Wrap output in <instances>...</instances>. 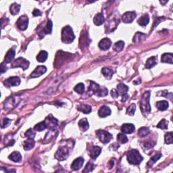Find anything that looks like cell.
<instances>
[{
  "mask_svg": "<svg viewBox=\"0 0 173 173\" xmlns=\"http://www.w3.org/2000/svg\"><path fill=\"white\" fill-rule=\"evenodd\" d=\"M150 92H145L142 95L140 103V110L144 116H148L151 112V107L150 104Z\"/></svg>",
  "mask_w": 173,
  "mask_h": 173,
  "instance_id": "obj_1",
  "label": "cell"
},
{
  "mask_svg": "<svg viewBox=\"0 0 173 173\" xmlns=\"http://www.w3.org/2000/svg\"><path fill=\"white\" fill-rule=\"evenodd\" d=\"M127 160L131 164L138 165L143 161V157L137 150H132L128 152Z\"/></svg>",
  "mask_w": 173,
  "mask_h": 173,
  "instance_id": "obj_2",
  "label": "cell"
},
{
  "mask_svg": "<svg viewBox=\"0 0 173 173\" xmlns=\"http://www.w3.org/2000/svg\"><path fill=\"white\" fill-rule=\"evenodd\" d=\"M74 33L70 27L66 26L63 28L62 31V41L63 43L68 44V43H72L74 41Z\"/></svg>",
  "mask_w": 173,
  "mask_h": 173,
  "instance_id": "obj_3",
  "label": "cell"
},
{
  "mask_svg": "<svg viewBox=\"0 0 173 173\" xmlns=\"http://www.w3.org/2000/svg\"><path fill=\"white\" fill-rule=\"evenodd\" d=\"M89 91L93 92L95 95H96L98 97H104L106 96L108 94V90L106 88H100L99 84H97L93 81L90 82Z\"/></svg>",
  "mask_w": 173,
  "mask_h": 173,
  "instance_id": "obj_4",
  "label": "cell"
},
{
  "mask_svg": "<svg viewBox=\"0 0 173 173\" xmlns=\"http://www.w3.org/2000/svg\"><path fill=\"white\" fill-rule=\"evenodd\" d=\"M96 134L99 141L103 143H108L112 139V135L108 131L103 130H98L96 131Z\"/></svg>",
  "mask_w": 173,
  "mask_h": 173,
  "instance_id": "obj_5",
  "label": "cell"
},
{
  "mask_svg": "<svg viewBox=\"0 0 173 173\" xmlns=\"http://www.w3.org/2000/svg\"><path fill=\"white\" fill-rule=\"evenodd\" d=\"M68 148L66 146H61L58 149V151L56 152L55 158L60 161L64 160L65 159H66L68 156Z\"/></svg>",
  "mask_w": 173,
  "mask_h": 173,
  "instance_id": "obj_6",
  "label": "cell"
},
{
  "mask_svg": "<svg viewBox=\"0 0 173 173\" xmlns=\"http://www.w3.org/2000/svg\"><path fill=\"white\" fill-rule=\"evenodd\" d=\"M29 62L28 60L24 59L22 58H18L16 60H15L14 62L12 63V67L16 68V67H20L23 69L24 70H25L26 69H27L29 68Z\"/></svg>",
  "mask_w": 173,
  "mask_h": 173,
  "instance_id": "obj_7",
  "label": "cell"
},
{
  "mask_svg": "<svg viewBox=\"0 0 173 173\" xmlns=\"http://www.w3.org/2000/svg\"><path fill=\"white\" fill-rule=\"evenodd\" d=\"M118 89V93L119 94V95H121L123 99H122V101L125 102L127 101L128 99V95H127V91L129 90V87L127 85H125V84L120 83L117 86Z\"/></svg>",
  "mask_w": 173,
  "mask_h": 173,
  "instance_id": "obj_8",
  "label": "cell"
},
{
  "mask_svg": "<svg viewBox=\"0 0 173 173\" xmlns=\"http://www.w3.org/2000/svg\"><path fill=\"white\" fill-rule=\"evenodd\" d=\"M28 24H29V18L25 15L20 16L16 22L17 27L21 31H24L27 29Z\"/></svg>",
  "mask_w": 173,
  "mask_h": 173,
  "instance_id": "obj_9",
  "label": "cell"
},
{
  "mask_svg": "<svg viewBox=\"0 0 173 173\" xmlns=\"http://www.w3.org/2000/svg\"><path fill=\"white\" fill-rule=\"evenodd\" d=\"M20 83V79L18 76H12L5 80L4 84L7 86H18Z\"/></svg>",
  "mask_w": 173,
  "mask_h": 173,
  "instance_id": "obj_10",
  "label": "cell"
},
{
  "mask_svg": "<svg viewBox=\"0 0 173 173\" xmlns=\"http://www.w3.org/2000/svg\"><path fill=\"white\" fill-rule=\"evenodd\" d=\"M47 71V68L44 66H37L36 68L35 69V70L31 73V78H36V77H39L41 76V75L45 74Z\"/></svg>",
  "mask_w": 173,
  "mask_h": 173,
  "instance_id": "obj_11",
  "label": "cell"
},
{
  "mask_svg": "<svg viewBox=\"0 0 173 173\" xmlns=\"http://www.w3.org/2000/svg\"><path fill=\"white\" fill-rule=\"evenodd\" d=\"M136 13L135 12H127L123 14L122 20L125 23H131L136 18Z\"/></svg>",
  "mask_w": 173,
  "mask_h": 173,
  "instance_id": "obj_12",
  "label": "cell"
},
{
  "mask_svg": "<svg viewBox=\"0 0 173 173\" xmlns=\"http://www.w3.org/2000/svg\"><path fill=\"white\" fill-rule=\"evenodd\" d=\"M112 45V41L110 39L104 38L99 41V48L102 50H107L111 47Z\"/></svg>",
  "mask_w": 173,
  "mask_h": 173,
  "instance_id": "obj_13",
  "label": "cell"
},
{
  "mask_svg": "<svg viewBox=\"0 0 173 173\" xmlns=\"http://www.w3.org/2000/svg\"><path fill=\"white\" fill-rule=\"evenodd\" d=\"M44 122L47 126V128H50V129L54 128L56 126H57V124H58L57 119L55 118H54L52 115L49 116Z\"/></svg>",
  "mask_w": 173,
  "mask_h": 173,
  "instance_id": "obj_14",
  "label": "cell"
},
{
  "mask_svg": "<svg viewBox=\"0 0 173 173\" xmlns=\"http://www.w3.org/2000/svg\"><path fill=\"white\" fill-rule=\"evenodd\" d=\"M83 163L84 159L81 157L78 158H76L73 162L72 165H71V168H72L73 170H78L82 166Z\"/></svg>",
  "mask_w": 173,
  "mask_h": 173,
  "instance_id": "obj_15",
  "label": "cell"
},
{
  "mask_svg": "<svg viewBox=\"0 0 173 173\" xmlns=\"http://www.w3.org/2000/svg\"><path fill=\"white\" fill-rule=\"evenodd\" d=\"M135 129V127L133 124H125L121 127L122 132L125 134H131L134 132Z\"/></svg>",
  "mask_w": 173,
  "mask_h": 173,
  "instance_id": "obj_16",
  "label": "cell"
},
{
  "mask_svg": "<svg viewBox=\"0 0 173 173\" xmlns=\"http://www.w3.org/2000/svg\"><path fill=\"white\" fill-rule=\"evenodd\" d=\"M111 114V110L110 109L106 106H103L101 107L98 111V114L99 116L101 118H105L107 116L110 115Z\"/></svg>",
  "mask_w": 173,
  "mask_h": 173,
  "instance_id": "obj_17",
  "label": "cell"
},
{
  "mask_svg": "<svg viewBox=\"0 0 173 173\" xmlns=\"http://www.w3.org/2000/svg\"><path fill=\"white\" fill-rule=\"evenodd\" d=\"M101 148L98 146H93L91 148V149L90 150L89 155L92 158L95 159L97 156H99V155L101 153Z\"/></svg>",
  "mask_w": 173,
  "mask_h": 173,
  "instance_id": "obj_18",
  "label": "cell"
},
{
  "mask_svg": "<svg viewBox=\"0 0 173 173\" xmlns=\"http://www.w3.org/2000/svg\"><path fill=\"white\" fill-rule=\"evenodd\" d=\"M104 17L101 13H99L95 15V16L93 18V22L96 26H100L104 22Z\"/></svg>",
  "mask_w": 173,
  "mask_h": 173,
  "instance_id": "obj_19",
  "label": "cell"
},
{
  "mask_svg": "<svg viewBox=\"0 0 173 173\" xmlns=\"http://www.w3.org/2000/svg\"><path fill=\"white\" fill-rule=\"evenodd\" d=\"M150 22V17L148 16V14H144L143 16H142L141 18H139V20H137V22L139 25L142 26V27H146V25H148V24Z\"/></svg>",
  "mask_w": 173,
  "mask_h": 173,
  "instance_id": "obj_20",
  "label": "cell"
},
{
  "mask_svg": "<svg viewBox=\"0 0 173 173\" xmlns=\"http://www.w3.org/2000/svg\"><path fill=\"white\" fill-rule=\"evenodd\" d=\"M9 159L13 162H19L22 160L21 154L18 152H14L13 153L11 154V155H10Z\"/></svg>",
  "mask_w": 173,
  "mask_h": 173,
  "instance_id": "obj_21",
  "label": "cell"
},
{
  "mask_svg": "<svg viewBox=\"0 0 173 173\" xmlns=\"http://www.w3.org/2000/svg\"><path fill=\"white\" fill-rule=\"evenodd\" d=\"M157 64V58L156 56H152V57L150 58L149 59L147 60L146 64V68L150 69L151 68L154 67V66Z\"/></svg>",
  "mask_w": 173,
  "mask_h": 173,
  "instance_id": "obj_22",
  "label": "cell"
},
{
  "mask_svg": "<svg viewBox=\"0 0 173 173\" xmlns=\"http://www.w3.org/2000/svg\"><path fill=\"white\" fill-rule=\"evenodd\" d=\"M15 54H16V52H15L14 50H12V49H10L8 52H7L6 55H5V62L6 63H10L11 62V61L14 59Z\"/></svg>",
  "mask_w": 173,
  "mask_h": 173,
  "instance_id": "obj_23",
  "label": "cell"
},
{
  "mask_svg": "<svg viewBox=\"0 0 173 173\" xmlns=\"http://www.w3.org/2000/svg\"><path fill=\"white\" fill-rule=\"evenodd\" d=\"M173 60V56L172 54H164L162 56V62L169 63L172 64Z\"/></svg>",
  "mask_w": 173,
  "mask_h": 173,
  "instance_id": "obj_24",
  "label": "cell"
},
{
  "mask_svg": "<svg viewBox=\"0 0 173 173\" xmlns=\"http://www.w3.org/2000/svg\"><path fill=\"white\" fill-rule=\"evenodd\" d=\"M35 141L33 140V139H29L24 142V149L27 150V151L31 150L35 146Z\"/></svg>",
  "mask_w": 173,
  "mask_h": 173,
  "instance_id": "obj_25",
  "label": "cell"
},
{
  "mask_svg": "<svg viewBox=\"0 0 173 173\" xmlns=\"http://www.w3.org/2000/svg\"><path fill=\"white\" fill-rule=\"evenodd\" d=\"M48 52H46V51H41L37 56V60L39 62H44L48 58Z\"/></svg>",
  "mask_w": 173,
  "mask_h": 173,
  "instance_id": "obj_26",
  "label": "cell"
},
{
  "mask_svg": "<svg viewBox=\"0 0 173 173\" xmlns=\"http://www.w3.org/2000/svg\"><path fill=\"white\" fill-rule=\"evenodd\" d=\"M78 126H79L80 129L82 130V131H85L89 129V123H88L87 120L86 118H82L78 122Z\"/></svg>",
  "mask_w": 173,
  "mask_h": 173,
  "instance_id": "obj_27",
  "label": "cell"
},
{
  "mask_svg": "<svg viewBox=\"0 0 173 173\" xmlns=\"http://www.w3.org/2000/svg\"><path fill=\"white\" fill-rule=\"evenodd\" d=\"M156 106H157V108H158V110H161V111H164V110H166V109L168 108L169 105H168V101H160L157 102Z\"/></svg>",
  "mask_w": 173,
  "mask_h": 173,
  "instance_id": "obj_28",
  "label": "cell"
},
{
  "mask_svg": "<svg viewBox=\"0 0 173 173\" xmlns=\"http://www.w3.org/2000/svg\"><path fill=\"white\" fill-rule=\"evenodd\" d=\"M101 72H102V74H103V76L106 77V78H108V79H110V78L112 77V75L114 74L113 70H112L111 69L106 67L103 68L102 70H101Z\"/></svg>",
  "mask_w": 173,
  "mask_h": 173,
  "instance_id": "obj_29",
  "label": "cell"
},
{
  "mask_svg": "<svg viewBox=\"0 0 173 173\" xmlns=\"http://www.w3.org/2000/svg\"><path fill=\"white\" fill-rule=\"evenodd\" d=\"M78 110L84 114H89L91 112V108L89 105L81 104L78 107Z\"/></svg>",
  "mask_w": 173,
  "mask_h": 173,
  "instance_id": "obj_30",
  "label": "cell"
},
{
  "mask_svg": "<svg viewBox=\"0 0 173 173\" xmlns=\"http://www.w3.org/2000/svg\"><path fill=\"white\" fill-rule=\"evenodd\" d=\"M20 9V5L16 3H14L10 6V13L12 15H16L19 13Z\"/></svg>",
  "mask_w": 173,
  "mask_h": 173,
  "instance_id": "obj_31",
  "label": "cell"
},
{
  "mask_svg": "<svg viewBox=\"0 0 173 173\" xmlns=\"http://www.w3.org/2000/svg\"><path fill=\"white\" fill-rule=\"evenodd\" d=\"M161 156H162V154L160 152H156L155 155H154L153 157H152V158L150 159V160L148 162V166H152V165H153L156 162L157 160H158L160 158Z\"/></svg>",
  "mask_w": 173,
  "mask_h": 173,
  "instance_id": "obj_32",
  "label": "cell"
},
{
  "mask_svg": "<svg viewBox=\"0 0 173 173\" xmlns=\"http://www.w3.org/2000/svg\"><path fill=\"white\" fill-rule=\"evenodd\" d=\"M150 133V129L148 127H142L138 131V135L140 137H146Z\"/></svg>",
  "mask_w": 173,
  "mask_h": 173,
  "instance_id": "obj_33",
  "label": "cell"
},
{
  "mask_svg": "<svg viewBox=\"0 0 173 173\" xmlns=\"http://www.w3.org/2000/svg\"><path fill=\"white\" fill-rule=\"evenodd\" d=\"M146 37V35H145V34L142 33H140V32H138V33H137L136 34H135L133 41L134 43L141 42V41H142Z\"/></svg>",
  "mask_w": 173,
  "mask_h": 173,
  "instance_id": "obj_34",
  "label": "cell"
},
{
  "mask_svg": "<svg viewBox=\"0 0 173 173\" xmlns=\"http://www.w3.org/2000/svg\"><path fill=\"white\" fill-rule=\"evenodd\" d=\"M124 46H125V43H124L123 41H118V42H116L115 44L114 45L113 50L114 51H116V52H120V51H122L123 50Z\"/></svg>",
  "mask_w": 173,
  "mask_h": 173,
  "instance_id": "obj_35",
  "label": "cell"
},
{
  "mask_svg": "<svg viewBox=\"0 0 173 173\" xmlns=\"http://www.w3.org/2000/svg\"><path fill=\"white\" fill-rule=\"evenodd\" d=\"M46 128H47V126L46 125V123H45L44 121H43L35 125V127H34V130H35V131H42L43 130L46 129Z\"/></svg>",
  "mask_w": 173,
  "mask_h": 173,
  "instance_id": "obj_36",
  "label": "cell"
},
{
  "mask_svg": "<svg viewBox=\"0 0 173 173\" xmlns=\"http://www.w3.org/2000/svg\"><path fill=\"white\" fill-rule=\"evenodd\" d=\"M117 141L120 143L124 144V143H127L128 139L126 135H125L124 134H122V133H119L117 136Z\"/></svg>",
  "mask_w": 173,
  "mask_h": 173,
  "instance_id": "obj_37",
  "label": "cell"
},
{
  "mask_svg": "<svg viewBox=\"0 0 173 173\" xmlns=\"http://www.w3.org/2000/svg\"><path fill=\"white\" fill-rule=\"evenodd\" d=\"M74 91L76 92V93H79V94H82L83 93V92L84 91V86L82 83H78V84H76L74 87Z\"/></svg>",
  "mask_w": 173,
  "mask_h": 173,
  "instance_id": "obj_38",
  "label": "cell"
},
{
  "mask_svg": "<svg viewBox=\"0 0 173 173\" xmlns=\"http://www.w3.org/2000/svg\"><path fill=\"white\" fill-rule=\"evenodd\" d=\"M52 31V22L50 20H49L47 23L46 27L44 28V33L46 34H50Z\"/></svg>",
  "mask_w": 173,
  "mask_h": 173,
  "instance_id": "obj_39",
  "label": "cell"
},
{
  "mask_svg": "<svg viewBox=\"0 0 173 173\" xmlns=\"http://www.w3.org/2000/svg\"><path fill=\"white\" fill-rule=\"evenodd\" d=\"M135 110H136V106H135V103H132V104L127 108V114H129V115L133 116L135 114Z\"/></svg>",
  "mask_w": 173,
  "mask_h": 173,
  "instance_id": "obj_40",
  "label": "cell"
},
{
  "mask_svg": "<svg viewBox=\"0 0 173 173\" xmlns=\"http://www.w3.org/2000/svg\"><path fill=\"white\" fill-rule=\"evenodd\" d=\"M157 127L161 129H168V122L165 119H162L157 125Z\"/></svg>",
  "mask_w": 173,
  "mask_h": 173,
  "instance_id": "obj_41",
  "label": "cell"
},
{
  "mask_svg": "<svg viewBox=\"0 0 173 173\" xmlns=\"http://www.w3.org/2000/svg\"><path fill=\"white\" fill-rule=\"evenodd\" d=\"M165 143L166 144L172 143V133L170 132L165 135Z\"/></svg>",
  "mask_w": 173,
  "mask_h": 173,
  "instance_id": "obj_42",
  "label": "cell"
},
{
  "mask_svg": "<svg viewBox=\"0 0 173 173\" xmlns=\"http://www.w3.org/2000/svg\"><path fill=\"white\" fill-rule=\"evenodd\" d=\"M26 137H27L29 139H34L35 136V133L32 129H29L25 133Z\"/></svg>",
  "mask_w": 173,
  "mask_h": 173,
  "instance_id": "obj_43",
  "label": "cell"
},
{
  "mask_svg": "<svg viewBox=\"0 0 173 173\" xmlns=\"http://www.w3.org/2000/svg\"><path fill=\"white\" fill-rule=\"evenodd\" d=\"M93 164L91 163H88L87 165H86L85 167V169L83 170V172H90V171H91L93 170Z\"/></svg>",
  "mask_w": 173,
  "mask_h": 173,
  "instance_id": "obj_44",
  "label": "cell"
},
{
  "mask_svg": "<svg viewBox=\"0 0 173 173\" xmlns=\"http://www.w3.org/2000/svg\"><path fill=\"white\" fill-rule=\"evenodd\" d=\"M10 120H9L8 118H5L4 120H3V122L2 123V125H1V127L2 128H5L7 127V126L9 125V124L10 123Z\"/></svg>",
  "mask_w": 173,
  "mask_h": 173,
  "instance_id": "obj_45",
  "label": "cell"
},
{
  "mask_svg": "<svg viewBox=\"0 0 173 173\" xmlns=\"http://www.w3.org/2000/svg\"><path fill=\"white\" fill-rule=\"evenodd\" d=\"M111 95L114 98H117L119 94L118 93V91H116V89H112V91H111Z\"/></svg>",
  "mask_w": 173,
  "mask_h": 173,
  "instance_id": "obj_46",
  "label": "cell"
},
{
  "mask_svg": "<svg viewBox=\"0 0 173 173\" xmlns=\"http://www.w3.org/2000/svg\"><path fill=\"white\" fill-rule=\"evenodd\" d=\"M42 14V13L40 10H37V9H35L34 11L33 12V15L34 16H39Z\"/></svg>",
  "mask_w": 173,
  "mask_h": 173,
  "instance_id": "obj_47",
  "label": "cell"
},
{
  "mask_svg": "<svg viewBox=\"0 0 173 173\" xmlns=\"http://www.w3.org/2000/svg\"><path fill=\"white\" fill-rule=\"evenodd\" d=\"M6 71V68H4V65H3V63H1V73H3L4 72Z\"/></svg>",
  "mask_w": 173,
  "mask_h": 173,
  "instance_id": "obj_48",
  "label": "cell"
},
{
  "mask_svg": "<svg viewBox=\"0 0 173 173\" xmlns=\"http://www.w3.org/2000/svg\"><path fill=\"white\" fill-rule=\"evenodd\" d=\"M109 164H110V168H112V166H114V161H113V160H111V161H110V162H109Z\"/></svg>",
  "mask_w": 173,
  "mask_h": 173,
  "instance_id": "obj_49",
  "label": "cell"
}]
</instances>
